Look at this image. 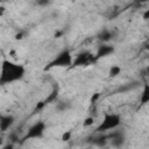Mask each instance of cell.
Listing matches in <instances>:
<instances>
[{"mask_svg": "<svg viewBox=\"0 0 149 149\" xmlns=\"http://www.w3.org/2000/svg\"><path fill=\"white\" fill-rule=\"evenodd\" d=\"M24 72H26V70L22 65L9 62V61H3L2 62V69H1L0 83L2 85L15 83V81L23 78Z\"/></svg>", "mask_w": 149, "mask_h": 149, "instance_id": "obj_1", "label": "cell"}, {"mask_svg": "<svg viewBox=\"0 0 149 149\" xmlns=\"http://www.w3.org/2000/svg\"><path fill=\"white\" fill-rule=\"evenodd\" d=\"M120 125H121V116H120V114H118V113H105L101 122L95 128V132L100 133V134L101 133L104 134V133L118 129Z\"/></svg>", "mask_w": 149, "mask_h": 149, "instance_id": "obj_2", "label": "cell"}, {"mask_svg": "<svg viewBox=\"0 0 149 149\" xmlns=\"http://www.w3.org/2000/svg\"><path fill=\"white\" fill-rule=\"evenodd\" d=\"M72 62H73V56L71 54L70 50L65 49L63 51H61L47 66V69H52V68H68V66H72Z\"/></svg>", "mask_w": 149, "mask_h": 149, "instance_id": "obj_3", "label": "cell"}, {"mask_svg": "<svg viewBox=\"0 0 149 149\" xmlns=\"http://www.w3.org/2000/svg\"><path fill=\"white\" fill-rule=\"evenodd\" d=\"M92 62H94V57L88 51H81L76 57H73L72 66H87Z\"/></svg>", "mask_w": 149, "mask_h": 149, "instance_id": "obj_4", "label": "cell"}, {"mask_svg": "<svg viewBox=\"0 0 149 149\" xmlns=\"http://www.w3.org/2000/svg\"><path fill=\"white\" fill-rule=\"evenodd\" d=\"M44 130H45V123H44L43 121L35 122V123L28 129V132H27L24 139H40V137L43 136Z\"/></svg>", "mask_w": 149, "mask_h": 149, "instance_id": "obj_5", "label": "cell"}, {"mask_svg": "<svg viewBox=\"0 0 149 149\" xmlns=\"http://www.w3.org/2000/svg\"><path fill=\"white\" fill-rule=\"evenodd\" d=\"M14 116L10 115V114H6V115H1V119H0V129L2 133L7 132L12 125L14 123Z\"/></svg>", "mask_w": 149, "mask_h": 149, "instance_id": "obj_6", "label": "cell"}, {"mask_svg": "<svg viewBox=\"0 0 149 149\" xmlns=\"http://www.w3.org/2000/svg\"><path fill=\"white\" fill-rule=\"evenodd\" d=\"M114 52V47L109 45V44H101L100 47H98L97 54H95V58H102V57H107L109 55H112Z\"/></svg>", "mask_w": 149, "mask_h": 149, "instance_id": "obj_7", "label": "cell"}, {"mask_svg": "<svg viewBox=\"0 0 149 149\" xmlns=\"http://www.w3.org/2000/svg\"><path fill=\"white\" fill-rule=\"evenodd\" d=\"M149 104V83H144L143 84V88L140 95V105H147Z\"/></svg>", "mask_w": 149, "mask_h": 149, "instance_id": "obj_8", "label": "cell"}, {"mask_svg": "<svg viewBox=\"0 0 149 149\" xmlns=\"http://www.w3.org/2000/svg\"><path fill=\"white\" fill-rule=\"evenodd\" d=\"M112 36H113L112 31L108 30V29H105V30H102V31L99 34V40H100L101 42H108V41L112 38Z\"/></svg>", "mask_w": 149, "mask_h": 149, "instance_id": "obj_9", "label": "cell"}, {"mask_svg": "<svg viewBox=\"0 0 149 149\" xmlns=\"http://www.w3.org/2000/svg\"><path fill=\"white\" fill-rule=\"evenodd\" d=\"M120 73H121V66H119V65H112L108 70V76L112 78L119 76Z\"/></svg>", "mask_w": 149, "mask_h": 149, "instance_id": "obj_10", "label": "cell"}, {"mask_svg": "<svg viewBox=\"0 0 149 149\" xmlns=\"http://www.w3.org/2000/svg\"><path fill=\"white\" fill-rule=\"evenodd\" d=\"M35 2L40 7H47V6H49L51 3V0H36Z\"/></svg>", "mask_w": 149, "mask_h": 149, "instance_id": "obj_11", "label": "cell"}, {"mask_svg": "<svg viewBox=\"0 0 149 149\" xmlns=\"http://www.w3.org/2000/svg\"><path fill=\"white\" fill-rule=\"evenodd\" d=\"M93 123H94V118H93V116L86 118V119L84 120V122H83V125H84L85 127H90V126H92Z\"/></svg>", "mask_w": 149, "mask_h": 149, "instance_id": "obj_12", "label": "cell"}, {"mask_svg": "<svg viewBox=\"0 0 149 149\" xmlns=\"http://www.w3.org/2000/svg\"><path fill=\"white\" fill-rule=\"evenodd\" d=\"M142 17H143V20H149V9H146V12L143 13V15H142Z\"/></svg>", "mask_w": 149, "mask_h": 149, "instance_id": "obj_13", "label": "cell"}, {"mask_svg": "<svg viewBox=\"0 0 149 149\" xmlns=\"http://www.w3.org/2000/svg\"><path fill=\"white\" fill-rule=\"evenodd\" d=\"M70 136H71V133H70V132H69V133H66V134H64V135H63V137H62V139H63V140H64V141H68V140H69V139H70Z\"/></svg>", "mask_w": 149, "mask_h": 149, "instance_id": "obj_14", "label": "cell"}, {"mask_svg": "<svg viewBox=\"0 0 149 149\" xmlns=\"http://www.w3.org/2000/svg\"><path fill=\"white\" fill-rule=\"evenodd\" d=\"M143 73H144V76H146V77H148V78H149V65L143 70Z\"/></svg>", "mask_w": 149, "mask_h": 149, "instance_id": "obj_15", "label": "cell"}, {"mask_svg": "<svg viewBox=\"0 0 149 149\" xmlns=\"http://www.w3.org/2000/svg\"><path fill=\"white\" fill-rule=\"evenodd\" d=\"M137 3H146V2H149V0H136Z\"/></svg>", "mask_w": 149, "mask_h": 149, "instance_id": "obj_16", "label": "cell"}, {"mask_svg": "<svg viewBox=\"0 0 149 149\" xmlns=\"http://www.w3.org/2000/svg\"><path fill=\"white\" fill-rule=\"evenodd\" d=\"M148 34H149V26H148Z\"/></svg>", "mask_w": 149, "mask_h": 149, "instance_id": "obj_17", "label": "cell"}]
</instances>
